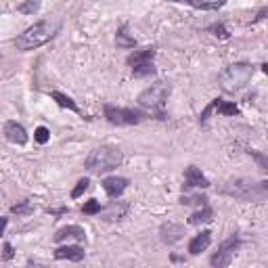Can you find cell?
<instances>
[{"instance_id":"cell-1","label":"cell","mask_w":268,"mask_h":268,"mask_svg":"<svg viewBox=\"0 0 268 268\" xmlns=\"http://www.w3.org/2000/svg\"><path fill=\"white\" fill-rule=\"evenodd\" d=\"M61 30V21L59 19H44V21H38L34 25H30L23 34H19V38L15 40V46L17 50H34L42 44H46L48 40H52L55 36L59 34Z\"/></svg>"},{"instance_id":"cell-2","label":"cell","mask_w":268,"mask_h":268,"mask_svg":"<svg viewBox=\"0 0 268 268\" xmlns=\"http://www.w3.org/2000/svg\"><path fill=\"white\" fill-rule=\"evenodd\" d=\"M170 84L166 82H155L153 86H149L147 90H143L138 94V105L147 109L151 116H155L157 120H166V103L170 98Z\"/></svg>"},{"instance_id":"cell-3","label":"cell","mask_w":268,"mask_h":268,"mask_svg":"<svg viewBox=\"0 0 268 268\" xmlns=\"http://www.w3.org/2000/svg\"><path fill=\"white\" fill-rule=\"evenodd\" d=\"M220 193L231 195L235 199H241V201H264L268 187H266V182H251L245 178H235V180L224 182Z\"/></svg>"},{"instance_id":"cell-4","label":"cell","mask_w":268,"mask_h":268,"mask_svg":"<svg viewBox=\"0 0 268 268\" xmlns=\"http://www.w3.org/2000/svg\"><path fill=\"white\" fill-rule=\"evenodd\" d=\"M124 162V155L118 147H96L94 151H90V155L86 157V170L92 172V174H105V172H111Z\"/></svg>"},{"instance_id":"cell-5","label":"cell","mask_w":268,"mask_h":268,"mask_svg":"<svg viewBox=\"0 0 268 268\" xmlns=\"http://www.w3.org/2000/svg\"><path fill=\"white\" fill-rule=\"evenodd\" d=\"M251 78H253V65H249V63H235V65L227 67L218 76V82L227 92H239V90H243L247 86Z\"/></svg>"},{"instance_id":"cell-6","label":"cell","mask_w":268,"mask_h":268,"mask_svg":"<svg viewBox=\"0 0 268 268\" xmlns=\"http://www.w3.org/2000/svg\"><path fill=\"white\" fill-rule=\"evenodd\" d=\"M153 57H155V48H153V46L143 48V50H134L130 57H128V65L132 67V76H134V78L153 76V74H155Z\"/></svg>"},{"instance_id":"cell-7","label":"cell","mask_w":268,"mask_h":268,"mask_svg":"<svg viewBox=\"0 0 268 268\" xmlns=\"http://www.w3.org/2000/svg\"><path fill=\"white\" fill-rule=\"evenodd\" d=\"M105 118L109 124L114 126H136L143 122V114L136 109H124V107H116V105H105Z\"/></svg>"},{"instance_id":"cell-8","label":"cell","mask_w":268,"mask_h":268,"mask_svg":"<svg viewBox=\"0 0 268 268\" xmlns=\"http://www.w3.org/2000/svg\"><path fill=\"white\" fill-rule=\"evenodd\" d=\"M239 245H241V239L239 237H229L227 241H224L220 247H218V251L211 256V260H209V264L211 266H216V268H224V266H229L231 264V260H233V256H235V251L239 249Z\"/></svg>"},{"instance_id":"cell-9","label":"cell","mask_w":268,"mask_h":268,"mask_svg":"<svg viewBox=\"0 0 268 268\" xmlns=\"http://www.w3.org/2000/svg\"><path fill=\"white\" fill-rule=\"evenodd\" d=\"M211 111H220V114H224V116H229V118H235V116H239V107L235 105V103H231V101H224V98H214L205 109H203V114L199 116V124L201 126H205V120H207V116L211 114Z\"/></svg>"},{"instance_id":"cell-10","label":"cell","mask_w":268,"mask_h":268,"mask_svg":"<svg viewBox=\"0 0 268 268\" xmlns=\"http://www.w3.org/2000/svg\"><path fill=\"white\" fill-rule=\"evenodd\" d=\"M3 132H5V138L9 140V143H13V145H25L27 143V132H25V128H23L19 122H15V120H9L5 124Z\"/></svg>"},{"instance_id":"cell-11","label":"cell","mask_w":268,"mask_h":268,"mask_svg":"<svg viewBox=\"0 0 268 268\" xmlns=\"http://www.w3.org/2000/svg\"><path fill=\"white\" fill-rule=\"evenodd\" d=\"M209 187V180L201 174V170L197 166H189L187 172H185V191L191 189H207Z\"/></svg>"},{"instance_id":"cell-12","label":"cell","mask_w":268,"mask_h":268,"mask_svg":"<svg viewBox=\"0 0 268 268\" xmlns=\"http://www.w3.org/2000/svg\"><path fill=\"white\" fill-rule=\"evenodd\" d=\"M84 239H86L84 229L78 227V224H69V227H63V229H59L57 233H55L52 241L55 243H63V241H84Z\"/></svg>"},{"instance_id":"cell-13","label":"cell","mask_w":268,"mask_h":268,"mask_svg":"<svg viewBox=\"0 0 268 268\" xmlns=\"http://www.w3.org/2000/svg\"><path fill=\"white\" fill-rule=\"evenodd\" d=\"M128 185H130V180L124 178V176H109V178L103 180V189H105V193L111 197V199L120 197L126 189H128Z\"/></svg>"},{"instance_id":"cell-14","label":"cell","mask_w":268,"mask_h":268,"mask_svg":"<svg viewBox=\"0 0 268 268\" xmlns=\"http://www.w3.org/2000/svg\"><path fill=\"white\" fill-rule=\"evenodd\" d=\"M86 251L80 245H61L55 249V260H72V262H82Z\"/></svg>"},{"instance_id":"cell-15","label":"cell","mask_w":268,"mask_h":268,"mask_svg":"<svg viewBox=\"0 0 268 268\" xmlns=\"http://www.w3.org/2000/svg\"><path fill=\"white\" fill-rule=\"evenodd\" d=\"M166 3H180V5H189L193 9H199V11H218L227 5V0H166Z\"/></svg>"},{"instance_id":"cell-16","label":"cell","mask_w":268,"mask_h":268,"mask_svg":"<svg viewBox=\"0 0 268 268\" xmlns=\"http://www.w3.org/2000/svg\"><path fill=\"white\" fill-rule=\"evenodd\" d=\"M209 243H211V233H209V231H201L199 235H195V237L191 239V243H189V253H191V256H197V253L205 251V249L209 247Z\"/></svg>"},{"instance_id":"cell-17","label":"cell","mask_w":268,"mask_h":268,"mask_svg":"<svg viewBox=\"0 0 268 268\" xmlns=\"http://www.w3.org/2000/svg\"><path fill=\"white\" fill-rule=\"evenodd\" d=\"M162 241L164 243H168V245H172V243H176L178 239L182 237V227H178V224H172V222H168V224H164L162 227Z\"/></svg>"},{"instance_id":"cell-18","label":"cell","mask_w":268,"mask_h":268,"mask_svg":"<svg viewBox=\"0 0 268 268\" xmlns=\"http://www.w3.org/2000/svg\"><path fill=\"white\" fill-rule=\"evenodd\" d=\"M128 209H130V205L128 203H111L109 207H107V211L103 214V218L105 220H122L126 214H128Z\"/></svg>"},{"instance_id":"cell-19","label":"cell","mask_w":268,"mask_h":268,"mask_svg":"<svg viewBox=\"0 0 268 268\" xmlns=\"http://www.w3.org/2000/svg\"><path fill=\"white\" fill-rule=\"evenodd\" d=\"M50 98H52V101H57V105H61V107H65L69 111H74V114H80V107L76 105V101H74L72 96H67V94L59 92V90H52L50 92Z\"/></svg>"},{"instance_id":"cell-20","label":"cell","mask_w":268,"mask_h":268,"mask_svg":"<svg viewBox=\"0 0 268 268\" xmlns=\"http://www.w3.org/2000/svg\"><path fill=\"white\" fill-rule=\"evenodd\" d=\"M116 42L120 48H134L136 46V40L128 34V25H122L118 30V36H116Z\"/></svg>"},{"instance_id":"cell-21","label":"cell","mask_w":268,"mask_h":268,"mask_svg":"<svg viewBox=\"0 0 268 268\" xmlns=\"http://www.w3.org/2000/svg\"><path fill=\"white\" fill-rule=\"evenodd\" d=\"M211 220V207L207 203L201 205L199 211H195V214L189 218V224H201V222H209Z\"/></svg>"},{"instance_id":"cell-22","label":"cell","mask_w":268,"mask_h":268,"mask_svg":"<svg viewBox=\"0 0 268 268\" xmlns=\"http://www.w3.org/2000/svg\"><path fill=\"white\" fill-rule=\"evenodd\" d=\"M42 7V0H25V3H21L17 7L19 13H23V15H34V13H38Z\"/></svg>"},{"instance_id":"cell-23","label":"cell","mask_w":268,"mask_h":268,"mask_svg":"<svg viewBox=\"0 0 268 268\" xmlns=\"http://www.w3.org/2000/svg\"><path fill=\"white\" fill-rule=\"evenodd\" d=\"M101 203H98L96 199H90L82 205V214H86V216H94V214H101Z\"/></svg>"},{"instance_id":"cell-24","label":"cell","mask_w":268,"mask_h":268,"mask_svg":"<svg viewBox=\"0 0 268 268\" xmlns=\"http://www.w3.org/2000/svg\"><path fill=\"white\" fill-rule=\"evenodd\" d=\"M88 187H90V180H88V178H80L78 185H76L74 191H72V199H78V197H82L84 193L88 191Z\"/></svg>"},{"instance_id":"cell-25","label":"cell","mask_w":268,"mask_h":268,"mask_svg":"<svg viewBox=\"0 0 268 268\" xmlns=\"http://www.w3.org/2000/svg\"><path fill=\"white\" fill-rule=\"evenodd\" d=\"M34 138H36V143H38V145H46L48 140H50V132H48V128H44V126H38L36 132H34Z\"/></svg>"},{"instance_id":"cell-26","label":"cell","mask_w":268,"mask_h":268,"mask_svg":"<svg viewBox=\"0 0 268 268\" xmlns=\"http://www.w3.org/2000/svg\"><path fill=\"white\" fill-rule=\"evenodd\" d=\"M13 214H17V216H25V214H30L32 211V203L30 201H21V203H15L11 207Z\"/></svg>"},{"instance_id":"cell-27","label":"cell","mask_w":268,"mask_h":268,"mask_svg":"<svg viewBox=\"0 0 268 268\" xmlns=\"http://www.w3.org/2000/svg\"><path fill=\"white\" fill-rule=\"evenodd\" d=\"M207 30H209V32H214V36H218V38H222V40H227V38H229L227 27H224L222 23H214V25H209Z\"/></svg>"},{"instance_id":"cell-28","label":"cell","mask_w":268,"mask_h":268,"mask_svg":"<svg viewBox=\"0 0 268 268\" xmlns=\"http://www.w3.org/2000/svg\"><path fill=\"white\" fill-rule=\"evenodd\" d=\"M3 249H5V251H3V260H11V258H13V245H11V243H5Z\"/></svg>"},{"instance_id":"cell-29","label":"cell","mask_w":268,"mask_h":268,"mask_svg":"<svg viewBox=\"0 0 268 268\" xmlns=\"http://www.w3.org/2000/svg\"><path fill=\"white\" fill-rule=\"evenodd\" d=\"M7 224H9V218H0V237L5 235V229H7Z\"/></svg>"},{"instance_id":"cell-30","label":"cell","mask_w":268,"mask_h":268,"mask_svg":"<svg viewBox=\"0 0 268 268\" xmlns=\"http://www.w3.org/2000/svg\"><path fill=\"white\" fill-rule=\"evenodd\" d=\"M264 15H266V9H262V11L258 13V17H256V19H253V21H262V19H264Z\"/></svg>"}]
</instances>
